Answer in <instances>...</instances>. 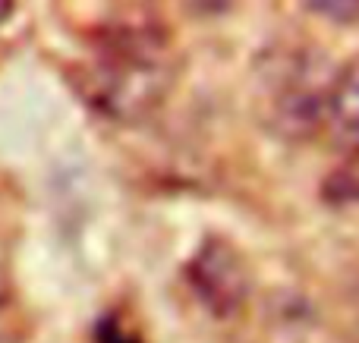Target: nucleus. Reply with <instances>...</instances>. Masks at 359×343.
I'll list each match as a JSON object with an SVG mask.
<instances>
[{
  "label": "nucleus",
  "instance_id": "obj_1",
  "mask_svg": "<svg viewBox=\"0 0 359 343\" xmlns=\"http://www.w3.org/2000/svg\"><path fill=\"white\" fill-rule=\"evenodd\" d=\"M168 31L158 19H120L98 35L95 60L76 69L82 101L114 123H142L174 88Z\"/></svg>",
  "mask_w": 359,
  "mask_h": 343
},
{
  "label": "nucleus",
  "instance_id": "obj_2",
  "mask_svg": "<svg viewBox=\"0 0 359 343\" xmlns=\"http://www.w3.org/2000/svg\"><path fill=\"white\" fill-rule=\"evenodd\" d=\"M186 284L211 315L230 318L249 300L252 271L233 243L224 237H208L186 265Z\"/></svg>",
  "mask_w": 359,
  "mask_h": 343
},
{
  "label": "nucleus",
  "instance_id": "obj_3",
  "mask_svg": "<svg viewBox=\"0 0 359 343\" xmlns=\"http://www.w3.org/2000/svg\"><path fill=\"white\" fill-rule=\"evenodd\" d=\"M331 82V79H328ZM328 82L312 79L309 63H290L271 92L268 126L284 139H306L325 120V92Z\"/></svg>",
  "mask_w": 359,
  "mask_h": 343
},
{
  "label": "nucleus",
  "instance_id": "obj_4",
  "mask_svg": "<svg viewBox=\"0 0 359 343\" xmlns=\"http://www.w3.org/2000/svg\"><path fill=\"white\" fill-rule=\"evenodd\" d=\"M325 120L344 148H359V57L347 60L331 76L325 92Z\"/></svg>",
  "mask_w": 359,
  "mask_h": 343
},
{
  "label": "nucleus",
  "instance_id": "obj_5",
  "mask_svg": "<svg viewBox=\"0 0 359 343\" xmlns=\"http://www.w3.org/2000/svg\"><path fill=\"white\" fill-rule=\"evenodd\" d=\"M322 199L328 205H359V148L347 151L341 164L325 176L322 183Z\"/></svg>",
  "mask_w": 359,
  "mask_h": 343
},
{
  "label": "nucleus",
  "instance_id": "obj_6",
  "mask_svg": "<svg viewBox=\"0 0 359 343\" xmlns=\"http://www.w3.org/2000/svg\"><path fill=\"white\" fill-rule=\"evenodd\" d=\"M309 13H318V16H328L331 22L337 25H359V4H306Z\"/></svg>",
  "mask_w": 359,
  "mask_h": 343
},
{
  "label": "nucleus",
  "instance_id": "obj_7",
  "mask_svg": "<svg viewBox=\"0 0 359 343\" xmlns=\"http://www.w3.org/2000/svg\"><path fill=\"white\" fill-rule=\"evenodd\" d=\"M98 343H139L136 334H130L117 318H107L98 325Z\"/></svg>",
  "mask_w": 359,
  "mask_h": 343
},
{
  "label": "nucleus",
  "instance_id": "obj_8",
  "mask_svg": "<svg viewBox=\"0 0 359 343\" xmlns=\"http://www.w3.org/2000/svg\"><path fill=\"white\" fill-rule=\"evenodd\" d=\"M13 13H16V6H13V4H4V0H0V25H4L6 19L13 16Z\"/></svg>",
  "mask_w": 359,
  "mask_h": 343
},
{
  "label": "nucleus",
  "instance_id": "obj_9",
  "mask_svg": "<svg viewBox=\"0 0 359 343\" xmlns=\"http://www.w3.org/2000/svg\"><path fill=\"white\" fill-rule=\"evenodd\" d=\"M6 302V287H4V277H0V306Z\"/></svg>",
  "mask_w": 359,
  "mask_h": 343
}]
</instances>
